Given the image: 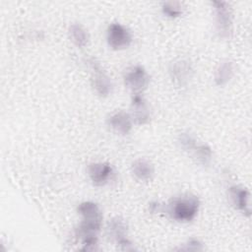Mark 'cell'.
Instances as JSON below:
<instances>
[{
    "mask_svg": "<svg viewBox=\"0 0 252 252\" xmlns=\"http://www.w3.org/2000/svg\"><path fill=\"white\" fill-rule=\"evenodd\" d=\"M82 220L76 229V236L82 241L97 237L102 223V214L98 205L93 201L82 202L77 209Z\"/></svg>",
    "mask_w": 252,
    "mask_h": 252,
    "instance_id": "cell-1",
    "label": "cell"
},
{
    "mask_svg": "<svg viewBox=\"0 0 252 252\" xmlns=\"http://www.w3.org/2000/svg\"><path fill=\"white\" fill-rule=\"evenodd\" d=\"M200 209V200L193 194H183L172 198L163 207L165 213L177 222L192 221Z\"/></svg>",
    "mask_w": 252,
    "mask_h": 252,
    "instance_id": "cell-2",
    "label": "cell"
},
{
    "mask_svg": "<svg viewBox=\"0 0 252 252\" xmlns=\"http://www.w3.org/2000/svg\"><path fill=\"white\" fill-rule=\"evenodd\" d=\"M215 14V28L218 35L222 39L231 37L233 30L232 11L227 2L214 1L212 2Z\"/></svg>",
    "mask_w": 252,
    "mask_h": 252,
    "instance_id": "cell-3",
    "label": "cell"
},
{
    "mask_svg": "<svg viewBox=\"0 0 252 252\" xmlns=\"http://www.w3.org/2000/svg\"><path fill=\"white\" fill-rule=\"evenodd\" d=\"M123 81L133 94H142L150 84V75L143 66L135 65L125 71Z\"/></svg>",
    "mask_w": 252,
    "mask_h": 252,
    "instance_id": "cell-4",
    "label": "cell"
},
{
    "mask_svg": "<svg viewBox=\"0 0 252 252\" xmlns=\"http://www.w3.org/2000/svg\"><path fill=\"white\" fill-rule=\"evenodd\" d=\"M128 224L127 221L121 217H114L108 220L106 226V232L110 239L122 250L132 249V242L128 238Z\"/></svg>",
    "mask_w": 252,
    "mask_h": 252,
    "instance_id": "cell-5",
    "label": "cell"
},
{
    "mask_svg": "<svg viewBox=\"0 0 252 252\" xmlns=\"http://www.w3.org/2000/svg\"><path fill=\"white\" fill-rule=\"evenodd\" d=\"M106 41L110 48L122 50L132 43V34L130 31L119 23H111L106 31Z\"/></svg>",
    "mask_w": 252,
    "mask_h": 252,
    "instance_id": "cell-6",
    "label": "cell"
},
{
    "mask_svg": "<svg viewBox=\"0 0 252 252\" xmlns=\"http://www.w3.org/2000/svg\"><path fill=\"white\" fill-rule=\"evenodd\" d=\"M93 71V86L99 96L106 97L112 93L113 85L111 79L103 71L100 64L94 58L88 61Z\"/></svg>",
    "mask_w": 252,
    "mask_h": 252,
    "instance_id": "cell-7",
    "label": "cell"
},
{
    "mask_svg": "<svg viewBox=\"0 0 252 252\" xmlns=\"http://www.w3.org/2000/svg\"><path fill=\"white\" fill-rule=\"evenodd\" d=\"M88 174L94 186H104L114 177V169L108 162H93L88 166Z\"/></svg>",
    "mask_w": 252,
    "mask_h": 252,
    "instance_id": "cell-8",
    "label": "cell"
},
{
    "mask_svg": "<svg viewBox=\"0 0 252 252\" xmlns=\"http://www.w3.org/2000/svg\"><path fill=\"white\" fill-rule=\"evenodd\" d=\"M131 118L138 125H145L151 119L148 101L142 94H133L131 98Z\"/></svg>",
    "mask_w": 252,
    "mask_h": 252,
    "instance_id": "cell-9",
    "label": "cell"
},
{
    "mask_svg": "<svg viewBox=\"0 0 252 252\" xmlns=\"http://www.w3.org/2000/svg\"><path fill=\"white\" fill-rule=\"evenodd\" d=\"M193 74L192 65L184 59H179L171 63L169 67V75L172 82L177 87H184L188 84Z\"/></svg>",
    "mask_w": 252,
    "mask_h": 252,
    "instance_id": "cell-10",
    "label": "cell"
},
{
    "mask_svg": "<svg viewBox=\"0 0 252 252\" xmlns=\"http://www.w3.org/2000/svg\"><path fill=\"white\" fill-rule=\"evenodd\" d=\"M228 198L236 210L242 212L247 217L251 215V209L249 205L250 193L246 188L238 185L231 186L228 189Z\"/></svg>",
    "mask_w": 252,
    "mask_h": 252,
    "instance_id": "cell-11",
    "label": "cell"
},
{
    "mask_svg": "<svg viewBox=\"0 0 252 252\" xmlns=\"http://www.w3.org/2000/svg\"><path fill=\"white\" fill-rule=\"evenodd\" d=\"M108 126L120 135H127L131 132L133 120L131 115L125 111H116L112 113L107 119Z\"/></svg>",
    "mask_w": 252,
    "mask_h": 252,
    "instance_id": "cell-12",
    "label": "cell"
},
{
    "mask_svg": "<svg viewBox=\"0 0 252 252\" xmlns=\"http://www.w3.org/2000/svg\"><path fill=\"white\" fill-rule=\"evenodd\" d=\"M234 75V65L233 62L225 59L220 62L215 71L214 80L217 86L223 87L225 86Z\"/></svg>",
    "mask_w": 252,
    "mask_h": 252,
    "instance_id": "cell-13",
    "label": "cell"
},
{
    "mask_svg": "<svg viewBox=\"0 0 252 252\" xmlns=\"http://www.w3.org/2000/svg\"><path fill=\"white\" fill-rule=\"evenodd\" d=\"M131 170L134 176L141 181L150 180L155 172L153 163L146 158H138L133 161Z\"/></svg>",
    "mask_w": 252,
    "mask_h": 252,
    "instance_id": "cell-14",
    "label": "cell"
},
{
    "mask_svg": "<svg viewBox=\"0 0 252 252\" xmlns=\"http://www.w3.org/2000/svg\"><path fill=\"white\" fill-rule=\"evenodd\" d=\"M69 34L72 41L78 47H84L89 42V33L87 30L80 24H71L69 27Z\"/></svg>",
    "mask_w": 252,
    "mask_h": 252,
    "instance_id": "cell-15",
    "label": "cell"
},
{
    "mask_svg": "<svg viewBox=\"0 0 252 252\" xmlns=\"http://www.w3.org/2000/svg\"><path fill=\"white\" fill-rule=\"evenodd\" d=\"M194 157L203 165H209L212 161L213 152L212 149L206 144H197V146L192 151Z\"/></svg>",
    "mask_w": 252,
    "mask_h": 252,
    "instance_id": "cell-16",
    "label": "cell"
},
{
    "mask_svg": "<svg viewBox=\"0 0 252 252\" xmlns=\"http://www.w3.org/2000/svg\"><path fill=\"white\" fill-rule=\"evenodd\" d=\"M162 14L170 19L178 18L183 13V8L180 2L178 1H166L161 5Z\"/></svg>",
    "mask_w": 252,
    "mask_h": 252,
    "instance_id": "cell-17",
    "label": "cell"
},
{
    "mask_svg": "<svg viewBox=\"0 0 252 252\" xmlns=\"http://www.w3.org/2000/svg\"><path fill=\"white\" fill-rule=\"evenodd\" d=\"M177 142L180 146V148L187 152H192L194 148L197 146L196 139L189 133H180L177 139Z\"/></svg>",
    "mask_w": 252,
    "mask_h": 252,
    "instance_id": "cell-18",
    "label": "cell"
},
{
    "mask_svg": "<svg viewBox=\"0 0 252 252\" xmlns=\"http://www.w3.org/2000/svg\"><path fill=\"white\" fill-rule=\"evenodd\" d=\"M181 250H186V251H200L203 250V244L196 238H190L183 247L180 248Z\"/></svg>",
    "mask_w": 252,
    "mask_h": 252,
    "instance_id": "cell-19",
    "label": "cell"
},
{
    "mask_svg": "<svg viewBox=\"0 0 252 252\" xmlns=\"http://www.w3.org/2000/svg\"><path fill=\"white\" fill-rule=\"evenodd\" d=\"M149 209L151 213H158L163 210V207L158 202H152L149 204Z\"/></svg>",
    "mask_w": 252,
    "mask_h": 252,
    "instance_id": "cell-20",
    "label": "cell"
}]
</instances>
